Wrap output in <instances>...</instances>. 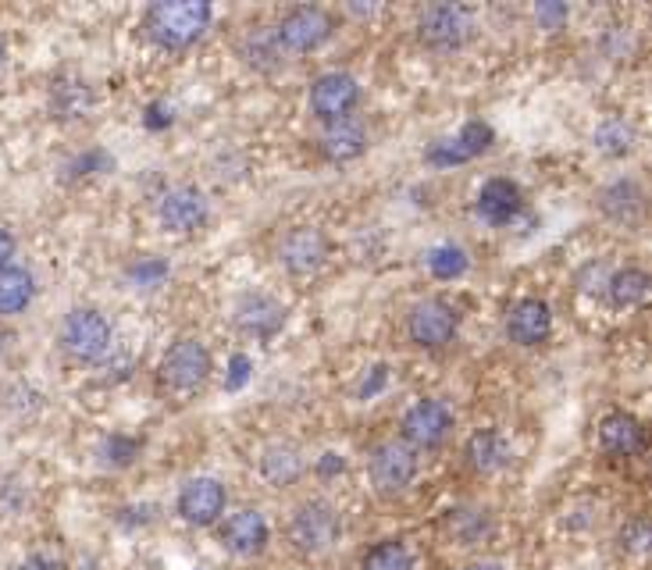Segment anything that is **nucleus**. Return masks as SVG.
<instances>
[{
  "instance_id": "obj_1",
  "label": "nucleus",
  "mask_w": 652,
  "mask_h": 570,
  "mask_svg": "<svg viewBox=\"0 0 652 570\" xmlns=\"http://www.w3.org/2000/svg\"><path fill=\"white\" fill-rule=\"evenodd\" d=\"M214 11L204 0H157L143 15L147 36L164 50H186L207 33Z\"/></svg>"
},
{
  "instance_id": "obj_2",
  "label": "nucleus",
  "mask_w": 652,
  "mask_h": 570,
  "mask_svg": "<svg viewBox=\"0 0 652 570\" xmlns=\"http://www.w3.org/2000/svg\"><path fill=\"white\" fill-rule=\"evenodd\" d=\"M343 538V510L328 499H303L289 517V542L303 556H321Z\"/></svg>"
},
{
  "instance_id": "obj_3",
  "label": "nucleus",
  "mask_w": 652,
  "mask_h": 570,
  "mask_svg": "<svg viewBox=\"0 0 652 570\" xmlns=\"http://www.w3.org/2000/svg\"><path fill=\"white\" fill-rule=\"evenodd\" d=\"M61 346L79 364H100L115 346V328L93 307H75L61 325Z\"/></svg>"
},
{
  "instance_id": "obj_4",
  "label": "nucleus",
  "mask_w": 652,
  "mask_h": 570,
  "mask_svg": "<svg viewBox=\"0 0 652 570\" xmlns=\"http://www.w3.org/2000/svg\"><path fill=\"white\" fill-rule=\"evenodd\" d=\"M225 510H229V489L214 474H196V478H186L179 485L175 513L189 528H214L225 517Z\"/></svg>"
},
{
  "instance_id": "obj_5",
  "label": "nucleus",
  "mask_w": 652,
  "mask_h": 570,
  "mask_svg": "<svg viewBox=\"0 0 652 570\" xmlns=\"http://www.w3.org/2000/svg\"><path fill=\"white\" fill-rule=\"evenodd\" d=\"M214 371V357L200 339H179L161 357V382L179 396L200 392Z\"/></svg>"
},
{
  "instance_id": "obj_6",
  "label": "nucleus",
  "mask_w": 652,
  "mask_h": 570,
  "mask_svg": "<svg viewBox=\"0 0 652 570\" xmlns=\"http://www.w3.org/2000/svg\"><path fill=\"white\" fill-rule=\"evenodd\" d=\"M335 33V18L328 15L318 4H300V8H289L282 15V22L275 25V43L278 50L286 54H310V50L325 47Z\"/></svg>"
},
{
  "instance_id": "obj_7",
  "label": "nucleus",
  "mask_w": 652,
  "mask_h": 570,
  "mask_svg": "<svg viewBox=\"0 0 652 570\" xmlns=\"http://www.w3.org/2000/svg\"><path fill=\"white\" fill-rule=\"evenodd\" d=\"M421 471V460L417 453L407 446L403 439H385L371 449L367 456V474H371V485H375L382 496H400L417 481Z\"/></svg>"
},
{
  "instance_id": "obj_8",
  "label": "nucleus",
  "mask_w": 652,
  "mask_h": 570,
  "mask_svg": "<svg viewBox=\"0 0 652 570\" xmlns=\"http://www.w3.org/2000/svg\"><path fill=\"white\" fill-rule=\"evenodd\" d=\"M453 407L446 399H417L414 407L403 414L400 428H403V442H407L414 453L421 449H439L442 442L453 432Z\"/></svg>"
},
{
  "instance_id": "obj_9",
  "label": "nucleus",
  "mask_w": 652,
  "mask_h": 570,
  "mask_svg": "<svg viewBox=\"0 0 652 570\" xmlns=\"http://www.w3.org/2000/svg\"><path fill=\"white\" fill-rule=\"evenodd\" d=\"M218 538L225 553L239 556V560H257L264 556V549L271 546V524L257 506H243V510H232L229 517H221Z\"/></svg>"
},
{
  "instance_id": "obj_10",
  "label": "nucleus",
  "mask_w": 652,
  "mask_h": 570,
  "mask_svg": "<svg viewBox=\"0 0 652 570\" xmlns=\"http://www.w3.org/2000/svg\"><path fill=\"white\" fill-rule=\"evenodd\" d=\"M310 114L318 122L332 125L350 118V111L360 104V82L350 72H325L310 82Z\"/></svg>"
},
{
  "instance_id": "obj_11",
  "label": "nucleus",
  "mask_w": 652,
  "mask_h": 570,
  "mask_svg": "<svg viewBox=\"0 0 652 570\" xmlns=\"http://www.w3.org/2000/svg\"><path fill=\"white\" fill-rule=\"evenodd\" d=\"M407 332L421 350H439V346L453 342V335L460 332V310L446 300H435V296L421 300L410 310Z\"/></svg>"
},
{
  "instance_id": "obj_12",
  "label": "nucleus",
  "mask_w": 652,
  "mask_h": 570,
  "mask_svg": "<svg viewBox=\"0 0 652 570\" xmlns=\"http://www.w3.org/2000/svg\"><path fill=\"white\" fill-rule=\"evenodd\" d=\"M328 236L321 232V228L314 225H296L286 232V239L278 243V261H282V268L289 271V275L303 278V275H314V271H321V264L328 261Z\"/></svg>"
},
{
  "instance_id": "obj_13",
  "label": "nucleus",
  "mask_w": 652,
  "mask_h": 570,
  "mask_svg": "<svg viewBox=\"0 0 652 570\" xmlns=\"http://www.w3.org/2000/svg\"><path fill=\"white\" fill-rule=\"evenodd\" d=\"M157 218H161V225L168 228V232H175V236H189V232L207 225V218H211V204H207L204 189L175 186L161 196Z\"/></svg>"
},
{
  "instance_id": "obj_14",
  "label": "nucleus",
  "mask_w": 652,
  "mask_h": 570,
  "mask_svg": "<svg viewBox=\"0 0 652 570\" xmlns=\"http://www.w3.org/2000/svg\"><path fill=\"white\" fill-rule=\"evenodd\" d=\"M417 33H421V43H428L432 50H457L471 36V11L460 4H432V8H424Z\"/></svg>"
},
{
  "instance_id": "obj_15",
  "label": "nucleus",
  "mask_w": 652,
  "mask_h": 570,
  "mask_svg": "<svg viewBox=\"0 0 652 570\" xmlns=\"http://www.w3.org/2000/svg\"><path fill=\"white\" fill-rule=\"evenodd\" d=\"M506 335L524 350L542 346L553 335V307L546 300H538V296H521L514 307L506 310Z\"/></svg>"
},
{
  "instance_id": "obj_16",
  "label": "nucleus",
  "mask_w": 652,
  "mask_h": 570,
  "mask_svg": "<svg viewBox=\"0 0 652 570\" xmlns=\"http://www.w3.org/2000/svg\"><path fill=\"white\" fill-rule=\"evenodd\" d=\"M236 325L250 339H275L286 325V307L268 293H246L236 303Z\"/></svg>"
},
{
  "instance_id": "obj_17",
  "label": "nucleus",
  "mask_w": 652,
  "mask_h": 570,
  "mask_svg": "<svg viewBox=\"0 0 652 570\" xmlns=\"http://www.w3.org/2000/svg\"><path fill=\"white\" fill-rule=\"evenodd\" d=\"M524 207V193L514 179H489L478 189V200H474V211H478L481 221L503 228L510 221H517Z\"/></svg>"
},
{
  "instance_id": "obj_18",
  "label": "nucleus",
  "mask_w": 652,
  "mask_h": 570,
  "mask_svg": "<svg viewBox=\"0 0 652 570\" xmlns=\"http://www.w3.org/2000/svg\"><path fill=\"white\" fill-rule=\"evenodd\" d=\"M599 446L606 456H617V460H628L638 456L645 449V428L635 414L628 410H613L599 421Z\"/></svg>"
},
{
  "instance_id": "obj_19",
  "label": "nucleus",
  "mask_w": 652,
  "mask_h": 570,
  "mask_svg": "<svg viewBox=\"0 0 652 570\" xmlns=\"http://www.w3.org/2000/svg\"><path fill=\"white\" fill-rule=\"evenodd\" d=\"M261 478L268 481L271 489H289L307 474V460H303V449L293 442H271L261 449Z\"/></svg>"
},
{
  "instance_id": "obj_20",
  "label": "nucleus",
  "mask_w": 652,
  "mask_h": 570,
  "mask_svg": "<svg viewBox=\"0 0 652 570\" xmlns=\"http://www.w3.org/2000/svg\"><path fill=\"white\" fill-rule=\"evenodd\" d=\"M464 456H467V464H471L474 474H499L510 467L514 449H510V442H506L503 432H496V428H481V432H474L471 439H467Z\"/></svg>"
},
{
  "instance_id": "obj_21",
  "label": "nucleus",
  "mask_w": 652,
  "mask_h": 570,
  "mask_svg": "<svg viewBox=\"0 0 652 570\" xmlns=\"http://www.w3.org/2000/svg\"><path fill=\"white\" fill-rule=\"evenodd\" d=\"M318 147H321V154H325L332 164L357 161V157L367 150V132H364V125H360V122H353V118H343V122L325 125Z\"/></svg>"
},
{
  "instance_id": "obj_22",
  "label": "nucleus",
  "mask_w": 652,
  "mask_h": 570,
  "mask_svg": "<svg viewBox=\"0 0 652 570\" xmlns=\"http://www.w3.org/2000/svg\"><path fill=\"white\" fill-rule=\"evenodd\" d=\"M36 296V278L29 268H18V264H8L0 271V318H15L22 314Z\"/></svg>"
},
{
  "instance_id": "obj_23",
  "label": "nucleus",
  "mask_w": 652,
  "mask_h": 570,
  "mask_svg": "<svg viewBox=\"0 0 652 570\" xmlns=\"http://www.w3.org/2000/svg\"><path fill=\"white\" fill-rule=\"evenodd\" d=\"M449 535L457 538L460 546H481L485 538H492L496 521L485 506H460V510H449Z\"/></svg>"
},
{
  "instance_id": "obj_24",
  "label": "nucleus",
  "mask_w": 652,
  "mask_h": 570,
  "mask_svg": "<svg viewBox=\"0 0 652 570\" xmlns=\"http://www.w3.org/2000/svg\"><path fill=\"white\" fill-rule=\"evenodd\" d=\"M606 296H610V303L620 310L642 307V303L649 300V275H645L642 268L613 271L610 282H606Z\"/></svg>"
},
{
  "instance_id": "obj_25",
  "label": "nucleus",
  "mask_w": 652,
  "mask_h": 570,
  "mask_svg": "<svg viewBox=\"0 0 652 570\" xmlns=\"http://www.w3.org/2000/svg\"><path fill=\"white\" fill-rule=\"evenodd\" d=\"M360 570H414V549L403 538H382L364 549Z\"/></svg>"
},
{
  "instance_id": "obj_26",
  "label": "nucleus",
  "mask_w": 652,
  "mask_h": 570,
  "mask_svg": "<svg viewBox=\"0 0 652 570\" xmlns=\"http://www.w3.org/2000/svg\"><path fill=\"white\" fill-rule=\"evenodd\" d=\"M93 107V93L82 79H61L50 90V111L58 118H82Z\"/></svg>"
},
{
  "instance_id": "obj_27",
  "label": "nucleus",
  "mask_w": 652,
  "mask_h": 570,
  "mask_svg": "<svg viewBox=\"0 0 652 570\" xmlns=\"http://www.w3.org/2000/svg\"><path fill=\"white\" fill-rule=\"evenodd\" d=\"M599 207H603L610 218L628 221V218H635L638 207H642V189H638L635 179H617L613 186L603 189V196H599Z\"/></svg>"
},
{
  "instance_id": "obj_28",
  "label": "nucleus",
  "mask_w": 652,
  "mask_h": 570,
  "mask_svg": "<svg viewBox=\"0 0 652 570\" xmlns=\"http://www.w3.org/2000/svg\"><path fill=\"white\" fill-rule=\"evenodd\" d=\"M595 150H603L606 157H628L631 147H635V129L624 118H606L599 129L592 132Z\"/></svg>"
},
{
  "instance_id": "obj_29",
  "label": "nucleus",
  "mask_w": 652,
  "mask_h": 570,
  "mask_svg": "<svg viewBox=\"0 0 652 570\" xmlns=\"http://www.w3.org/2000/svg\"><path fill=\"white\" fill-rule=\"evenodd\" d=\"M424 264H428V271H432L439 282H453V278H460L467 271V250L457 243H439L432 246V250L424 253Z\"/></svg>"
},
{
  "instance_id": "obj_30",
  "label": "nucleus",
  "mask_w": 652,
  "mask_h": 570,
  "mask_svg": "<svg viewBox=\"0 0 652 570\" xmlns=\"http://www.w3.org/2000/svg\"><path fill=\"white\" fill-rule=\"evenodd\" d=\"M97 456H100V464H104V467H111V471H122V467H129L132 460L139 456V442L132 439V435L115 432V435H107V439L100 442Z\"/></svg>"
},
{
  "instance_id": "obj_31",
  "label": "nucleus",
  "mask_w": 652,
  "mask_h": 570,
  "mask_svg": "<svg viewBox=\"0 0 652 570\" xmlns=\"http://www.w3.org/2000/svg\"><path fill=\"white\" fill-rule=\"evenodd\" d=\"M168 261L164 257H154V253H143V257H136V261L125 268V275H129V282L136 285V289H157V285L168 278Z\"/></svg>"
},
{
  "instance_id": "obj_32",
  "label": "nucleus",
  "mask_w": 652,
  "mask_h": 570,
  "mask_svg": "<svg viewBox=\"0 0 652 570\" xmlns=\"http://www.w3.org/2000/svg\"><path fill=\"white\" fill-rule=\"evenodd\" d=\"M460 143V150H464L467 157H478V154H485V150L496 143V132H492V125L489 122H481V118H474V122H464V129L453 136Z\"/></svg>"
},
{
  "instance_id": "obj_33",
  "label": "nucleus",
  "mask_w": 652,
  "mask_h": 570,
  "mask_svg": "<svg viewBox=\"0 0 652 570\" xmlns=\"http://www.w3.org/2000/svg\"><path fill=\"white\" fill-rule=\"evenodd\" d=\"M243 54H246V61H250V65L271 68L278 57H282V50H278V43H275V36H271V33H253V36H246Z\"/></svg>"
},
{
  "instance_id": "obj_34",
  "label": "nucleus",
  "mask_w": 652,
  "mask_h": 570,
  "mask_svg": "<svg viewBox=\"0 0 652 570\" xmlns=\"http://www.w3.org/2000/svg\"><path fill=\"white\" fill-rule=\"evenodd\" d=\"M471 157L460 150L457 139H439V143H432V150H428V164H435V168H457V164H467Z\"/></svg>"
},
{
  "instance_id": "obj_35",
  "label": "nucleus",
  "mask_w": 652,
  "mask_h": 570,
  "mask_svg": "<svg viewBox=\"0 0 652 570\" xmlns=\"http://www.w3.org/2000/svg\"><path fill=\"white\" fill-rule=\"evenodd\" d=\"M606 282H610V271L603 268V264H585V268L578 271V289L588 296H599L606 293Z\"/></svg>"
},
{
  "instance_id": "obj_36",
  "label": "nucleus",
  "mask_w": 652,
  "mask_h": 570,
  "mask_svg": "<svg viewBox=\"0 0 652 570\" xmlns=\"http://www.w3.org/2000/svg\"><path fill=\"white\" fill-rule=\"evenodd\" d=\"M649 546V524L638 517V521H628L620 528V549H628V553H645Z\"/></svg>"
},
{
  "instance_id": "obj_37",
  "label": "nucleus",
  "mask_w": 652,
  "mask_h": 570,
  "mask_svg": "<svg viewBox=\"0 0 652 570\" xmlns=\"http://www.w3.org/2000/svg\"><path fill=\"white\" fill-rule=\"evenodd\" d=\"M111 164L115 161L104 150H86V154L72 161V175H97V171H111Z\"/></svg>"
},
{
  "instance_id": "obj_38",
  "label": "nucleus",
  "mask_w": 652,
  "mask_h": 570,
  "mask_svg": "<svg viewBox=\"0 0 652 570\" xmlns=\"http://www.w3.org/2000/svg\"><path fill=\"white\" fill-rule=\"evenodd\" d=\"M343 471H346V456H343V453H335V449H328V453H321L318 460H314V474H318L321 481L339 478Z\"/></svg>"
},
{
  "instance_id": "obj_39",
  "label": "nucleus",
  "mask_w": 652,
  "mask_h": 570,
  "mask_svg": "<svg viewBox=\"0 0 652 570\" xmlns=\"http://www.w3.org/2000/svg\"><path fill=\"white\" fill-rule=\"evenodd\" d=\"M250 375H253V360L246 357V353H236V357L229 360V375H225V385L236 392V389H243V385L250 382Z\"/></svg>"
},
{
  "instance_id": "obj_40",
  "label": "nucleus",
  "mask_w": 652,
  "mask_h": 570,
  "mask_svg": "<svg viewBox=\"0 0 652 570\" xmlns=\"http://www.w3.org/2000/svg\"><path fill=\"white\" fill-rule=\"evenodd\" d=\"M385 382H389V367H385V364H375V367H371V371L364 375V382H360L357 396H360V399H375L378 392L385 389Z\"/></svg>"
},
{
  "instance_id": "obj_41",
  "label": "nucleus",
  "mask_w": 652,
  "mask_h": 570,
  "mask_svg": "<svg viewBox=\"0 0 652 570\" xmlns=\"http://www.w3.org/2000/svg\"><path fill=\"white\" fill-rule=\"evenodd\" d=\"M18 570H68V563L61 560L58 553H47V549H40V553L25 556V560L18 563Z\"/></svg>"
},
{
  "instance_id": "obj_42",
  "label": "nucleus",
  "mask_w": 652,
  "mask_h": 570,
  "mask_svg": "<svg viewBox=\"0 0 652 570\" xmlns=\"http://www.w3.org/2000/svg\"><path fill=\"white\" fill-rule=\"evenodd\" d=\"M535 18L546 25V29H560V25L571 18V8H567V4H538Z\"/></svg>"
},
{
  "instance_id": "obj_43",
  "label": "nucleus",
  "mask_w": 652,
  "mask_h": 570,
  "mask_svg": "<svg viewBox=\"0 0 652 570\" xmlns=\"http://www.w3.org/2000/svg\"><path fill=\"white\" fill-rule=\"evenodd\" d=\"M143 122H147V129H168V125H172V111H168V107L164 104H150L147 107V114H143Z\"/></svg>"
},
{
  "instance_id": "obj_44",
  "label": "nucleus",
  "mask_w": 652,
  "mask_h": 570,
  "mask_svg": "<svg viewBox=\"0 0 652 570\" xmlns=\"http://www.w3.org/2000/svg\"><path fill=\"white\" fill-rule=\"evenodd\" d=\"M15 250H18L15 236H11L8 228H0V271H4V268H8V264H11V257H15Z\"/></svg>"
},
{
  "instance_id": "obj_45",
  "label": "nucleus",
  "mask_w": 652,
  "mask_h": 570,
  "mask_svg": "<svg viewBox=\"0 0 652 570\" xmlns=\"http://www.w3.org/2000/svg\"><path fill=\"white\" fill-rule=\"evenodd\" d=\"M460 570H506V563H499V560H474V563H464Z\"/></svg>"
},
{
  "instance_id": "obj_46",
  "label": "nucleus",
  "mask_w": 652,
  "mask_h": 570,
  "mask_svg": "<svg viewBox=\"0 0 652 570\" xmlns=\"http://www.w3.org/2000/svg\"><path fill=\"white\" fill-rule=\"evenodd\" d=\"M0 65H4V40H0Z\"/></svg>"
},
{
  "instance_id": "obj_47",
  "label": "nucleus",
  "mask_w": 652,
  "mask_h": 570,
  "mask_svg": "<svg viewBox=\"0 0 652 570\" xmlns=\"http://www.w3.org/2000/svg\"><path fill=\"white\" fill-rule=\"evenodd\" d=\"M196 570H204V567H196Z\"/></svg>"
}]
</instances>
